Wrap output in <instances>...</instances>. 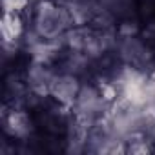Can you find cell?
<instances>
[{
  "label": "cell",
  "instance_id": "obj_1",
  "mask_svg": "<svg viewBox=\"0 0 155 155\" xmlns=\"http://www.w3.org/2000/svg\"><path fill=\"white\" fill-rule=\"evenodd\" d=\"M4 131L11 139H24L31 131V117L22 110H11L4 117Z\"/></svg>",
  "mask_w": 155,
  "mask_h": 155
},
{
  "label": "cell",
  "instance_id": "obj_2",
  "mask_svg": "<svg viewBox=\"0 0 155 155\" xmlns=\"http://www.w3.org/2000/svg\"><path fill=\"white\" fill-rule=\"evenodd\" d=\"M24 33V20L20 13H8L4 11L2 17V37H4V44H15V40H18Z\"/></svg>",
  "mask_w": 155,
  "mask_h": 155
},
{
  "label": "cell",
  "instance_id": "obj_3",
  "mask_svg": "<svg viewBox=\"0 0 155 155\" xmlns=\"http://www.w3.org/2000/svg\"><path fill=\"white\" fill-rule=\"evenodd\" d=\"M2 6H4V11L8 13H24L29 6V0H2Z\"/></svg>",
  "mask_w": 155,
  "mask_h": 155
}]
</instances>
